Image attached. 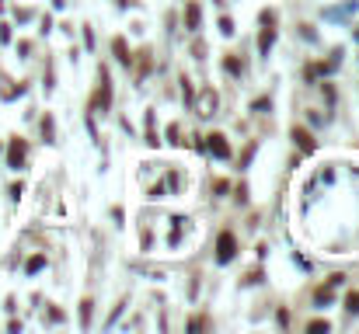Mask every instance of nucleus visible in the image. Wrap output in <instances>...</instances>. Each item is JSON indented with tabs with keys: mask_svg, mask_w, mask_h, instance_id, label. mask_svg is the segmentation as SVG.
<instances>
[{
	"mask_svg": "<svg viewBox=\"0 0 359 334\" xmlns=\"http://www.w3.org/2000/svg\"><path fill=\"white\" fill-rule=\"evenodd\" d=\"M115 53H119V59L126 63V66H129V59H133V56L126 53V42H122V39H115Z\"/></svg>",
	"mask_w": 359,
	"mask_h": 334,
	"instance_id": "nucleus-9",
	"label": "nucleus"
},
{
	"mask_svg": "<svg viewBox=\"0 0 359 334\" xmlns=\"http://www.w3.org/2000/svg\"><path fill=\"white\" fill-rule=\"evenodd\" d=\"M223 66H227L230 73H241V63H237V59H234V56H227V59H223Z\"/></svg>",
	"mask_w": 359,
	"mask_h": 334,
	"instance_id": "nucleus-10",
	"label": "nucleus"
},
{
	"mask_svg": "<svg viewBox=\"0 0 359 334\" xmlns=\"http://www.w3.org/2000/svg\"><path fill=\"white\" fill-rule=\"evenodd\" d=\"M349 314H359V293L349 296Z\"/></svg>",
	"mask_w": 359,
	"mask_h": 334,
	"instance_id": "nucleus-12",
	"label": "nucleus"
},
{
	"mask_svg": "<svg viewBox=\"0 0 359 334\" xmlns=\"http://www.w3.org/2000/svg\"><path fill=\"white\" fill-rule=\"evenodd\" d=\"M293 139L300 143V150H303V153H314V136H310L307 129H293Z\"/></svg>",
	"mask_w": 359,
	"mask_h": 334,
	"instance_id": "nucleus-4",
	"label": "nucleus"
},
{
	"mask_svg": "<svg viewBox=\"0 0 359 334\" xmlns=\"http://www.w3.org/2000/svg\"><path fill=\"white\" fill-rule=\"evenodd\" d=\"M42 265H45V258H32V261H28V272H39V268H42Z\"/></svg>",
	"mask_w": 359,
	"mask_h": 334,
	"instance_id": "nucleus-11",
	"label": "nucleus"
},
{
	"mask_svg": "<svg viewBox=\"0 0 359 334\" xmlns=\"http://www.w3.org/2000/svg\"><path fill=\"white\" fill-rule=\"evenodd\" d=\"M202 112L199 115H209V108H217V94H213V91H206V94H202V105H199Z\"/></svg>",
	"mask_w": 359,
	"mask_h": 334,
	"instance_id": "nucleus-6",
	"label": "nucleus"
},
{
	"mask_svg": "<svg viewBox=\"0 0 359 334\" xmlns=\"http://www.w3.org/2000/svg\"><path fill=\"white\" fill-rule=\"evenodd\" d=\"M108 101H112V91H108V73L101 70V91H98V105H101V108H108Z\"/></svg>",
	"mask_w": 359,
	"mask_h": 334,
	"instance_id": "nucleus-5",
	"label": "nucleus"
},
{
	"mask_svg": "<svg viewBox=\"0 0 359 334\" xmlns=\"http://www.w3.org/2000/svg\"><path fill=\"white\" fill-rule=\"evenodd\" d=\"M188 28H199V7L188 4Z\"/></svg>",
	"mask_w": 359,
	"mask_h": 334,
	"instance_id": "nucleus-8",
	"label": "nucleus"
},
{
	"mask_svg": "<svg viewBox=\"0 0 359 334\" xmlns=\"http://www.w3.org/2000/svg\"><path fill=\"white\" fill-rule=\"evenodd\" d=\"M234 254H237V240H234V234H220V240H217V258H220V261H230Z\"/></svg>",
	"mask_w": 359,
	"mask_h": 334,
	"instance_id": "nucleus-1",
	"label": "nucleus"
},
{
	"mask_svg": "<svg viewBox=\"0 0 359 334\" xmlns=\"http://www.w3.org/2000/svg\"><path fill=\"white\" fill-rule=\"evenodd\" d=\"M206 139H209L206 146H209V153H213V157H220V160L230 157V146H227V136H223V133H213V136H206Z\"/></svg>",
	"mask_w": 359,
	"mask_h": 334,
	"instance_id": "nucleus-2",
	"label": "nucleus"
},
{
	"mask_svg": "<svg viewBox=\"0 0 359 334\" xmlns=\"http://www.w3.org/2000/svg\"><path fill=\"white\" fill-rule=\"evenodd\" d=\"M272 39H276V32H272V28H265V32H261V39H258L261 53H269V45H272Z\"/></svg>",
	"mask_w": 359,
	"mask_h": 334,
	"instance_id": "nucleus-7",
	"label": "nucleus"
},
{
	"mask_svg": "<svg viewBox=\"0 0 359 334\" xmlns=\"http://www.w3.org/2000/svg\"><path fill=\"white\" fill-rule=\"evenodd\" d=\"M80 317H84V324H87V317H91V299H84V306H80Z\"/></svg>",
	"mask_w": 359,
	"mask_h": 334,
	"instance_id": "nucleus-13",
	"label": "nucleus"
},
{
	"mask_svg": "<svg viewBox=\"0 0 359 334\" xmlns=\"http://www.w3.org/2000/svg\"><path fill=\"white\" fill-rule=\"evenodd\" d=\"M21 160H25V143H21V139H14V143H11V150H7V164H11V167H21Z\"/></svg>",
	"mask_w": 359,
	"mask_h": 334,
	"instance_id": "nucleus-3",
	"label": "nucleus"
}]
</instances>
